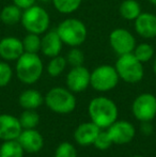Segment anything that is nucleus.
I'll return each instance as SVG.
<instances>
[{
  "mask_svg": "<svg viewBox=\"0 0 156 157\" xmlns=\"http://www.w3.org/2000/svg\"><path fill=\"white\" fill-rule=\"evenodd\" d=\"M90 119L100 128H108L118 119L119 110L112 99L97 96L91 99L88 107Z\"/></svg>",
  "mask_w": 156,
  "mask_h": 157,
  "instance_id": "f257e3e1",
  "label": "nucleus"
},
{
  "mask_svg": "<svg viewBox=\"0 0 156 157\" xmlns=\"http://www.w3.org/2000/svg\"><path fill=\"white\" fill-rule=\"evenodd\" d=\"M44 65L38 54L24 52L16 60V76L25 85H33L41 78Z\"/></svg>",
  "mask_w": 156,
  "mask_h": 157,
  "instance_id": "f03ea898",
  "label": "nucleus"
},
{
  "mask_svg": "<svg viewBox=\"0 0 156 157\" xmlns=\"http://www.w3.org/2000/svg\"><path fill=\"white\" fill-rule=\"evenodd\" d=\"M46 106L51 111L59 114H67L75 110L77 101L72 91L67 88H51L44 97Z\"/></svg>",
  "mask_w": 156,
  "mask_h": 157,
  "instance_id": "7ed1b4c3",
  "label": "nucleus"
},
{
  "mask_svg": "<svg viewBox=\"0 0 156 157\" xmlns=\"http://www.w3.org/2000/svg\"><path fill=\"white\" fill-rule=\"evenodd\" d=\"M56 30L62 43L70 47H79L87 40V27L77 18L64 19L59 24Z\"/></svg>",
  "mask_w": 156,
  "mask_h": 157,
  "instance_id": "20e7f679",
  "label": "nucleus"
},
{
  "mask_svg": "<svg viewBox=\"0 0 156 157\" xmlns=\"http://www.w3.org/2000/svg\"><path fill=\"white\" fill-rule=\"evenodd\" d=\"M21 23L26 31L36 34H43L47 31L50 25V17L47 11L42 6H34L24 10Z\"/></svg>",
  "mask_w": 156,
  "mask_h": 157,
  "instance_id": "39448f33",
  "label": "nucleus"
},
{
  "mask_svg": "<svg viewBox=\"0 0 156 157\" xmlns=\"http://www.w3.org/2000/svg\"><path fill=\"white\" fill-rule=\"evenodd\" d=\"M119 77L123 81L128 83H137L142 80L144 75V70L142 62H140L133 52L119 56L116 62Z\"/></svg>",
  "mask_w": 156,
  "mask_h": 157,
  "instance_id": "423d86ee",
  "label": "nucleus"
},
{
  "mask_svg": "<svg viewBox=\"0 0 156 157\" xmlns=\"http://www.w3.org/2000/svg\"><path fill=\"white\" fill-rule=\"evenodd\" d=\"M120 77L115 66L103 64L91 72L90 86L98 92H107L117 87Z\"/></svg>",
  "mask_w": 156,
  "mask_h": 157,
  "instance_id": "0eeeda50",
  "label": "nucleus"
},
{
  "mask_svg": "<svg viewBox=\"0 0 156 157\" xmlns=\"http://www.w3.org/2000/svg\"><path fill=\"white\" fill-rule=\"evenodd\" d=\"M131 111L140 122H151L156 117V96L152 93L138 95L133 101Z\"/></svg>",
  "mask_w": 156,
  "mask_h": 157,
  "instance_id": "6e6552de",
  "label": "nucleus"
},
{
  "mask_svg": "<svg viewBox=\"0 0 156 157\" xmlns=\"http://www.w3.org/2000/svg\"><path fill=\"white\" fill-rule=\"evenodd\" d=\"M109 44L119 56L131 54L136 47V39L128 30L118 28L109 34Z\"/></svg>",
  "mask_w": 156,
  "mask_h": 157,
  "instance_id": "1a4fd4ad",
  "label": "nucleus"
},
{
  "mask_svg": "<svg viewBox=\"0 0 156 157\" xmlns=\"http://www.w3.org/2000/svg\"><path fill=\"white\" fill-rule=\"evenodd\" d=\"M107 132L110 136L113 144L124 145L129 143L136 135V128L128 121H116L107 128Z\"/></svg>",
  "mask_w": 156,
  "mask_h": 157,
  "instance_id": "9d476101",
  "label": "nucleus"
},
{
  "mask_svg": "<svg viewBox=\"0 0 156 157\" xmlns=\"http://www.w3.org/2000/svg\"><path fill=\"white\" fill-rule=\"evenodd\" d=\"M91 73L83 65L74 66L67 75V87L73 93H80L90 86Z\"/></svg>",
  "mask_w": 156,
  "mask_h": 157,
  "instance_id": "9b49d317",
  "label": "nucleus"
},
{
  "mask_svg": "<svg viewBox=\"0 0 156 157\" xmlns=\"http://www.w3.org/2000/svg\"><path fill=\"white\" fill-rule=\"evenodd\" d=\"M17 141L21 145L24 151L29 154L38 153L44 147L43 136L36 128L23 129L17 138Z\"/></svg>",
  "mask_w": 156,
  "mask_h": 157,
  "instance_id": "f8f14e48",
  "label": "nucleus"
},
{
  "mask_svg": "<svg viewBox=\"0 0 156 157\" xmlns=\"http://www.w3.org/2000/svg\"><path fill=\"white\" fill-rule=\"evenodd\" d=\"M23 127L19 119L9 113L0 114V139L3 141L15 140L21 135Z\"/></svg>",
  "mask_w": 156,
  "mask_h": 157,
  "instance_id": "ddd939ff",
  "label": "nucleus"
},
{
  "mask_svg": "<svg viewBox=\"0 0 156 157\" xmlns=\"http://www.w3.org/2000/svg\"><path fill=\"white\" fill-rule=\"evenodd\" d=\"M25 52L23 41L15 36H6L0 40V58L4 61H16Z\"/></svg>",
  "mask_w": 156,
  "mask_h": 157,
  "instance_id": "4468645a",
  "label": "nucleus"
},
{
  "mask_svg": "<svg viewBox=\"0 0 156 157\" xmlns=\"http://www.w3.org/2000/svg\"><path fill=\"white\" fill-rule=\"evenodd\" d=\"M101 130H102V128H100L92 121L83 122L76 127L75 132H74V140L81 147L93 145L94 140Z\"/></svg>",
  "mask_w": 156,
  "mask_h": 157,
  "instance_id": "2eb2a0df",
  "label": "nucleus"
},
{
  "mask_svg": "<svg viewBox=\"0 0 156 157\" xmlns=\"http://www.w3.org/2000/svg\"><path fill=\"white\" fill-rule=\"evenodd\" d=\"M135 30L143 39L156 37V15L152 13H141L135 19Z\"/></svg>",
  "mask_w": 156,
  "mask_h": 157,
  "instance_id": "dca6fc26",
  "label": "nucleus"
},
{
  "mask_svg": "<svg viewBox=\"0 0 156 157\" xmlns=\"http://www.w3.org/2000/svg\"><path fill=\"white\" fill-rule=\"evenodd\" d=\"M62 44L57 30H50L41 39V52L49 58L59 56L62 49Z\"/></svg>",
  "mask_w": 156,
  "mask_h": 157,
  "instance_id": "f3484780",
  "label": "nucleus"
},
{
  "mask_svg": "<svg viewBox=\"0 0 156 157\" xmlns=\"http://www.w3.org/2000/svg\"><path fill=\"white\" fill-rule=\"evenodd\" d=\"M44 103V97L36 89H28L21 92L18 97V104L24 110L32 109L36 110Z\"/></svg>",
  "mask_w": 156,
  "mask_h": 157,
  "instance_id": "a211bd4d",
  "label": "nucleus"
},
{
  "mask_svg": "<svg viewBox=\"0 0 156 157\" xmlns=\"http://www.w3.org/2000/svg\"><path fill=\"white\" fill-rule=\"evenodd\" d=\"M21 9H19L17 6L13 4H9L6 6L0 12V19L3 24L6 25H15V24L19 23L21 19Z\"/></svg>",
  "mask_w": 156,
  "mask_h": 157,
  "instance_id": "6ab92c4d",
  "label": "nucleus"
},
{
  "mask_svg": "<svg viewBox=\"0 0 156 157\" xmlns=\"http://www.w3.org/2000/svg\"><path fill=\"white\" fill-rule=\"evenodd\" d=\"M119 12L126 21H135L141 14V8L136 0H124L121 3Z\"/></svg>",
  "mask_w": 156,
  "mask_h": 157,
  "instance_id": "aec40b11",
  "label": "nucleus"
},
{
  "mask_svg": "<svg viewBox=\"0 0 156 157\" xmlns=\"http://www.w3.org/2000/svg\"><path fill=\"white\" fill-rule=\"evenodd\" d=\"M24 153L25 151L17 139L3 141V143L0 145V157H23Z\"/></svg>",
  "mask_w": 156,
  "mask_h": 157,
  "instance_id": "412c9836",
  "label": "nucleus"
},
{
  "mask_svg": "<svg viewBox=\"0 0 156 157\" xmlns=\"http://www.w3.org/2000/svg\"><path fill=\"white\" fill-rule=\"evenodd\" d=\"M19 122L23 127V129H31L36 128L40 123V116L36 110L32 109H25L21 112L19 117Z\"/></svg>",
  "mask_w": 156,
  "mask_h": 157,
  "instance_id": "4be33fe9",
  "label": "nucleus"
},
{
  "mask_svg": "<svg viewBox=\"0 0 156 157\" xmlns=\"http://www.w3.org/2000/svg\"><path fill=\"white\" fill-rule=\"evenodd\" d=\"M67 65V61L64 57L62 56H56L52 57L50 59V61L47 64V73L49 76L51 77H58L59 75H61L63 73V71L65 70Z\"/></svg>",
  "mask_w": 156,
  "mask_h": 157,
  "instance_id": "5701e85b",
  "label": "nucleus"
},
{
  "mask_svg": "<svg viewBox=\"0 0 156 157\" xmlns=\"http://www.w3.org/2000/svg\"><path fill=\"white\" fill-rule=\"evenodd\" d=\"M82 0H52L54 6L61 14H71L78 10Z\"/></svg>",
  "mask_w": 156,
  "mask_h": 157,
  "instance_id": "b1692460",
  "label": "nucleus"
},
{
  "mask_svg": "<svg viewBox=\"0 0 156 157\" xmlns=\"http://www.w3.org/2000/svg\"><path fill=\"white\" fill-rule=\"evenodd\" d=\"M134 56L142 63H146L150 61L154 56V48L152 45L148 43H141L135 47L133 52Z\"/></svg>",
  "mask_w": 156,
  "mask_h": 157,
  "instance_id": "393cba45",
  "label": "nucleus"
},
{
  "mask_svg": "<svg viewBox=\"0 0 156 157\" xmlns=\"http://www.w3.org/2000/svg\"><path fill=\"white\" fill-rule=\"evenodd\" d=\"M23 45L25 52L38 54L41 52V37L36 33H28L23 40Z\"/></svg>",
  "mask_w": 156,
  "mask_h": 157,
  "instance_id": "a878e982",
  "label": "nucleus"
},
{
  "mask_svg": "<svg viewBox=\"0 0 156 157\" xmlns=\"http://www.w3.org/2000/svg\"><path fill=\"white\" fill-rule=\"evenodd\" d=\"M55 157H77V151L72 143L64 141L57 147L55 151Z\"/></svg>",
  "mask_w": 156,
  "mask_h": 157,
  "instance_id": "bb28decb",
  "label": "nucleus"
},
{
  "mask_svg": "<svg viewBox=\"0 0 156 157\" xmlns=\"http://www.w3.org/2000/svg\"><path fill=\"white\" fill-rule=\"evenodd\" d=\"M67 64L74 67V66L82 65L83 61H85V55H83L82 50H80L78 47H72V49L67 52Z\"/></svg>",
  "mask_w": 156,
  "mask_h": 157,
  "instance_id": "cd10ccee",
  "label": "nucleus"
},
{
  "mask_svg": "<svg viewBox=\"0 0 156 157\" xmlns=\"http://www.w3.org/2000/svg\"><path fill=\"white\" fill-rule=\"evenodd\" d=\"M112 144H113V142H112V140H111L110 136L108 135V132H103V130H101V132H98L97 137L95 138L94 143H93L94 147L97 150H100V151H106V150H108Z\"/></svg>",
  "mask_w": 156,
  "mask_h": 157,
  "instance_id": "c85d7f7f",
  "label": "nucleus"
},
{
  "mask_svg": "<svg viewBox=\"0 0 156 157\" xmlns=\"http://www.w3.org/2000/svg\"><path fill=\"white\" fill-rule=\"evenodd\" d=\"M13 77V70L10 64L0 61V88H3L10 83Z\"/></svg>",
  "mask_w": 156,
  "mask_h": 157,
  "instance_id": "c756f323",
  "label": "nucleus"
},
{
  "mask_svg": "<svg viewBox=\"0 0 156 157\" xmlns=\"http://www.w3.org/2000/svg\"><path fill=\"white\" fill-rule=\"evenodd\" d=\"M13 3L18 6L19 9H21V10H26V9L34 6L36 0H13Z\"/></svg>",
  "mask_w": 156,
  "mask_h": 157,
  "instance_id": "7c9ffc66",
  "label": "nucleus"
},
{
  "mask_svg": "<svg viewBox=\"0 0 156 157\" xmlns=\"http://www.w3.org/2000/svg\"><path fill=\"white\" fill-rule=\"evenodd\" d=\"M141 132L143 135H151L153 132V127L150 122H142L141 125Z\"/></svg>",
  "mask_w": 156,
  "mask_h": 157,
  "instance_id": "2f4dec72",
  "label": "nucleus"
},
{
  "mask_svg": "<svg viewBox=\"0 0 156 157\" xmlns=\"http://www.w3.org/2000/svg\"><path fill=\"white\" fill-rule=\"evenodd\" d=\"M153 71H154V73H155V75H156V58H155V60H154V64H153Z\"/></svg>",
  "mask_w": 156,
  "mask_h": 157,
  "instance_id": "473e14b6",
  "label": "nucleus"
},
{
  "mask_svg": "<svg viewBox=\"0 0 156 157\" xmlns=\"http://www.w3.org/2000/svg\"><path fill=\"white\" fill-rule=\"evenodd\" d=\"M149 1H150L152 4H154V6H156V0H149Z\"/></svg>",
  "mask_w": 156,
  "mask_h": 157,
  "instance_id": "72a5a7b5",
  "label": "nucleus"
},
{
  "mask_svg": "<svg viewBox=\"0 0 156 157\" xmlns=\"http://www.w3.org/2000/svg\"><path fill=\"white\" fill-rule=\"evenodd\" d=\"M42 2H49V1H51V0H41Z\"/></svg>",
  "mask_w": 156,
  "mask_h": 157,
  "instance_id": "f704fd0d",
  "label": "nucleus"
},
{
  "mask_svg": "<svg viewBox=\"0 0 156 157\" xmlns=\"http://www.w3.org/2000/svg\"><path fill=\"white\" fill-rule=\"evenodd\" d=\"M131 157H144V156H142V155H134V156H131Z\"/></svg>",
  "mask_w": 156,
  "mask_h": 157,
  "instance_id": "c9c22d12",
  "label": "nucleus"
}]
</instances>
